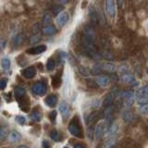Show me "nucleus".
<instances>
[{"label":"nucleus","mask_w":148,"mask_h":148,"mask_svg":"<svg viewBox=\"0 0 148 148\" xmlns=\"http://www.w3.org/2000/svg\"><path fill=\"white\" fill-rule=\"evenodd\" d=\"M42 32L45 35H53L56 34L57 30H56V28L53 25H46L42 29Z\"/></svg>","instance_id":"f3484780"},{"label":"nucleus","mask_w":148,"mask_h":148,"mask_svg":"<svg viewBox=\"0 0 148 148\" xmlns=\"http://www.w3.org/2000/svg\"><path fill=\"white\" fill-rule=\"evenodd\" d=\"M8 130L7 127L0 126V141H3L8 136Z\"/></svg>","instance_id":"5701e85b"},{"label":"nucleus","mask_w":148,"mask_h":148,"mask_svg":"<svg viewBox=\"0 0 148 148\" xmlns=\"http://www.w3.org/2000/svg\"><path fill=\"white\" fill-rule=\"evenodd\" d=\"M56 67V62L55 60L53 58H49L47 60V62H46V69H48V71H53V69H55Z\"/></svg>","instance_id":"a878e982"},{"label":"nucleus","mask_w":148,"mask_h":148,"mask_svg":"<svg viewBox=\"0 0 148 148\" xmlns=\"http://www.w3.org/2000/svg\"><path fill=\"white\" fill-rule=\"evenodd\" d=\"M59 1L61 4H66L68 2V0H59Z\"/></svg>","instance_id":"4c0bfd02"},{"label":"nucleus","mask_w":148,"mask_h":148,"mask_svg":"<svg viewBox=\"0 0 148 148\" xmlns=\"http://www.w3.org/2000/svg\"><path fill=\"white\" fill-rule=\"evenodd\" d=\"M7 84H8V79L6 78L1 79L0 80V90H4L7 87Z\"/></svg>","instance_id":"7c9ffc66"},{"label":"nucleus","mask_w":148,"mask_h":148,"mask_svg":"<svg viewBox=\"0 0 148 148\" xmlns=\"http://www.w3.org/2000/svg\"><path fill=\"white\" fill-rule=\"evenodd\" d=\"M105 6L106 13L110 17H114L116 14V8H115V0H105Z\"/></svg>","instance_id":"39448f33"},{"label":"nucleus","mask_w":148,"mask_h":148,"mask_svg":"<svg viewBox=\"0 0 148 148\" xmlns=\"http://www.w3.org/2000/svg\"><path fill=\"white\" fill-rule=\"evenodd\" d=\"M79 71H80V73L83 76H88L90 74V71H88V69L83 68V67H81L80 69H79Z\"/></svg>","instance_id":"2f4dec72"},{"label":"nucleus","mask_w":148,"mask_h":148,"mask_svg":"<svg viewBox=\"0 0 148 148\" xmlns=\"http://www.w3.org/2000/svg\"><path fill=\"white\" fill-rule=\"evenodd\" d=\"M14 95H15L16 99L20 101L23 96L25 95V90L21 87H16L14 89Z\"/></svg>","instance_id":"a211bd4d"},{"label":"nucleus","mask_w":148,"mask_h":148,"mask_svg":"<svg viewBox=\"0 0 148 148\" xmlns=\"http://www.w3.org/2000/svg\"><path fill=\"white\" fill-rule=\"evenodd\" d=\"M50 21H51V18L49 16H45L44 18V22H46V24H48Z\"/></svg>","instance_id":"f704fd0d"},{"label":"nucleus","mask_w":148,"mask_h":148,"mask_svg":"<svg viewBox=\"0 0 148 148\" xmlns=\"http://www.w3.org/2000/svg\"><path fill=\"white\" fill-rule=\"evenodd\" d=\"M69 21V14L67 12H61L59 13L57 17V23L59 27H63Z\"/></svg>","instance_id":"9b49d317"},{"label":"nucleus","mask_w":148,"mask_h":148,"mask_svg":"<svg viewBox=\"0 0 148 148\" xmlns=\"http://www.w3.org/2000/svg\"><path fill=\"white\" fill-rule=\"evenodd\" d=\"M57 111L56 110H53V111H51V112L49 113V119H50V121L51 122H55L56 121V119H57Z\"/></svg>","instance_id":"c85d7f7f"},{"label":"nucleus","mask_w":148,"mask_h":148,"mask_svg":"<svg viewBox=\"0 0 148 148\" xmlns=\"http://www.w3.org/2000/svg\"><path fill=\"white\" fill-rule=\"evenodd\" d=\"M63 148H69V147H67V146H66V147H63Z\"/></svg>","instance_id":"79ce46f5"},{"label":"nucleus","mask_w":148,"mask_h":148,"mask_svg":"<svg viewBox=\"0 0 148 148\" xmlns=\"http://www.w3.org/2000/svg\"><path fill=\"white\" fill-rule=\"evenodd\" d=\"M31 119L34 120V121H36V122L40 121L41 119H42L41 112H39L38 110H34L32 112V114H31Z\"/></svg>","instance_id":"412c9836"},{"label":"nucleus","mask_w":148,"mask_h":148,"mask_svg":"<svg viewBox=\"0 0 148 148\" xmlns=\"http://www.w3.org/2000/svg\"><path fill=\"white\" fill-rule=\"evenodd\" d=\"M8 139H9V141L12 143H17L18 141H21V136L18 132H11L8 135Z\"/></svg>","instance_id":"6ab92c4d"},{"label":"nucleus","mask_w":148,"mask_h":148,"mask_svg":"<svg viewBox=\"0 0 148 148\" xmlns=\"http://www.w3.org/2000/svg\"><path fill=\"white\" fill-rule=\"evenodd\" d=\"M109 82V78L106 75H100L96 79V84L101 87H106Z\"/></svg>","instance_id":"ddd939ff"},{"label":"nucleus","mask_w":148,"mask_h":148,"mask_svg":"<svg viewBox=\"0 0 148 148\" xmlns=\"http://www.w3.org/2000/svg\"><path fill=\"white\" fill-rule=\"evenodd\" d=\"M0 100H1V99H0Z\"/></svg>","instance_id":"c03bdc74"},{"label":"nucleus","mask_w":148,"mask_h":148,"mask_svg":"<svg viewBox=\"0 0 148 148\" xmlns=\"http://www.w3.org/2000/svg\"><path fill=\"white\" fill-rule=\"evenodd\" d=\"M102 69H103V71H108V72H114V71H116L115 66H114V65H112V64H110V63L103 64V65H102Z\"/></svg>","instance_id":"4be33fe9"},{"label":"nucleus","mask_w":148,"mask_h":148,"mask_svg":"<svg viewBox=\"0 0 148 148\" xmlns=\"http://www.w3.org/2000/svg\"><path fill=\"white\" fill-rule=\"evenodd\" d=\"M120 96L122 97L123 100H124V103L126 106H132L133 103V100H134V95H133V92L132 91H125L123 92H121Z\"/></svg>","instance_id":"20e7f679"},{"label":"nucleus","mask_w":148,"mask_h":148,"mask_svg":"<svg viewBox=\"0 0 148 148\" xmlns=\"http://www.w3.org/2000/svg\"><path fill=\"white\" fill-rule=\"evenodd\" d=\"M46 90H47L46 84L41 82L34 83V86H32V92H34V94L36 95H40V96L44 95L46 92Z\"/></svg>","instance_id":"7ed1b4c3"},{"label":"nucleus","mask_w":148,"mask_h":148,"mask_svg":"<svg viewBox=\"0 0 148 148\" xmlns=\"http://www.w3.org/2000/svg\"><path fill=\"white\" fill-rule=\"evenodd\" d=\"M102 71H103V69H102V65L101 64H95L92 69V73L95 74V75H97V74H100Z\"/></svg>","instance_id":"393cba45"},{"label":"nucleus","mask_w":148,"mask_h":148,"mask_svg":"<svg viewBox=\"0 0 148 148\" xmlns=\"http://www.w3.org/2000/svg\"><path fill=\"white\" fill-rule=\"evenodd\" d=\"M74 148H84L82 145H76L75 146H74Z\"/></svg>","instance_id":"c9c22d12"},{"label":"nucleus","mask_w":148,"mask_h":148,"mask_svg":"<svg viewBox=\"0 0 148 148\" xmlns=\"http://www.w3.org/2000/svg\"><path fill=\"white\" fill-rule=\"evenodd\" d=\"M122 81L126 83H130V84H132V83H135V79H134L133 75H132L131 73H129L127 71H124L122 74Z\"/></svg>","instance_id":"2eb2a0df"},{"label":"nucleus","mask_w":148,"mask_h":148,"mask_svg":"<svg viewBox=\"0 0 148 148\" xmlns=\"http://www.w3.org/2000/svg\"><path fill=\"white\" fill-rule=\"evenodd\" d=\"M21 75L24 77L25 79H32L34 78L36 75V69L32 66V67H28L24 69L21 71Z\"/></svg>","instance_id":"0eeeda50"},{"label":"nucleus","mask_w":148,"mask_h":148,"mask_svg":"<svg viewBox=\"0 0 148 148\" xmlns=\"http://www.w3.org/2000/svg\"><path fill=\"white\" fill-rule=\"evenodd\" d=\"M18 148H29V147L26 146V145H20Z\"/></svg>","instance_id":"58836bf2"},{"label":"nucleus","mask_w":148,"mask_h":148,"mask_svg":"<svg viewBox=\"0 0 148 148\" xmlns=\"http://www.w3.org/2000/svg\"><path fill=\"white\" fill-rule=\"evenodd\" d=\"M97 112H92L91 113L89 116H88V118H87V123L88 124H91V123H94L95 121H96V119H97Z\"/></svg>","instance_id":"b1692460"},{"label":"nucleus","mask_w":148,"mask_h":148,"mask_svg":"<svg viewBox=\"0 0 148 148\" xmlns=\"http://www.w3.org/2000/svg\"><path fill=\"white\" fill-rule=\"evenodd\" d=\"M103 133H104V123H99L96 126L95 132L96 140H100L102 136H103Z\"/></svg>","instance_id":"dca6fc26"},{"label":"nucleus","mask_w":148,"mask_h":148,"mask_svg":"<svg viewBox=\"0 0 148 148\" xmlns=\"http://www.w3.org/2000/svg\"><path fill=\"white\" fill-rule=\"evenodd\" d=\"M49 136L55 142H60V141H61V135H60L59 132L58 131H56V130H53V131L49 133Z\"/></svg>","instance_id":"aec40b11"},{"label":"nucleus","mask_w":148,"mask_h":148,"mask_svg":"<svg viewBox=\"0 0 148 148\" xmlns=\"http://www.w3.org/2000/svg\"><path fill=\"white\" fill-rule=\"evenodd\" d=\"M15 119L20 125H24L25 122H26V119L24 117H22V116H17Z\"/></svg>","instance_id":"c756f323"},{"label":"nucleus","mask_w":148,"mask_h":148,"mask_svg":"<svg viewBox=\"0 0 148 148\" xmlns=\"http://www.w3.org/2000/svg\"><path fill=\"white\" fill-rule=\"evenodd\" d=\"M18 102H20V106H21V108L23 112H29V110H30V99H29V97L24 95Z\"/></svg>","instance_id":"1a4fd4ad"},{"label":"nucleus","mask_w":148,"mask_h":148,"mask_svg":"<svg viewBox=\"0 0 148 148\" xmlns=\"http://www.w3.org/2000/svg\"><path fill=\"white\" fill-rule=\"evenodd\" d=\"M115 96H116L115 92H109V94L105 97V99L103 101V106H104L105 108H108V106H112L113 101L115 99Z\"/></svg>","instance_id":"f8f14e48"},{"label":"nucleus","mask_w":148,"mask_h":148,"mask_svg":"<svg viewBox=\"0 0 148 148\" xmlns=\"http://www.w3.org/2000/svg\"><path fill=\"white\" fill-rule=\"evenodd\" d=\"M45 50H46V45H36V46H34V47L27 49L26 53L29 55H39V54L44 53Z\"/></svg>","instance_id":"423d86ee"},{"label":"nucleus","mask_w":148,"mask_h":148,"mask_svg":"<svg viewBox=\"0 0 148 148\" xmlns=\"http://www.w3.org/2000/svg\"><path fill=\"white\" fill-rule=\"evenodd\" d=\"M69 132H71L73 136H75L77 138H80V139H82L83 138V132H82V129L81 127V124H80V121H79V119L77 118H74L71 123L69 125Z\"/></svg>","instance_id":"f257e3e1"},{"label":"nucleus","mask_w":148,"mask_h":148,"mask_svg":"<svg viewBox=\"0 0 148 148\" xmlns=\"http://www.w3.org/2000/svg\"><path fill=\"white\" fill-rule=\"evenodd\" d=\"M119 8L122 7V0H119Z\"/></svg>","instance_id":"e433bc0d"},{"label":"nucleus","mask_w":148,"mask_h":148,"mask_svg":"<svg viewBox=\"0 0 148 148\" xmlns=\"http://www.w3.org/2000/svg\"><path fill=\"white\" fill-rule=\"evenodd\" d=\"M22 41H23V37H22V35H21V34H18V35H16L15 37H14V39H13V44L15 45H21Z\"/></svg>","instance_id":"bb28decb"},{"label":"nucleus","mask_w":148,"mask_h":148,"mask_svg":"<svg viewBox=\"0 0 148 148\" xmlns=\"http://www.w3.org/2000/svg\"><path fill=\"white\" fill-rule=\"evenodd\" d=\"M136 99L139 105H145L148 102V85L143 86L136 92Z\"/></svg>","instance_id":"f03ea898"},{"label":"nucleus","mask_w":148,"mask_h":148,"mask_svg":"<svg viewBox=\"0 0 148 148\" xmlns=\"http://www.w3.org/2000/svg\"><path fill=\"white\" fill-rule=\"evenodd\" d=\"M61 76H60V73L56 74V75L52 78V82H51V84H52V87L54 89H58L61 85Z\"/></svg>","instance_id":"4468645a"},{"label":"nucleus","mask_w":148,"mask_h":148,"mask_svg":"<svg viewBox=\"0 0 148 148\" xmlns=\"http://www.w3.org/2000/svg\"><path fill=\"white\" fill-rule=\"evenodd\" d=\"M141 111H142V113H143V114H146V115H148V102H147L146 104L143 105V106H141Z\"/></svg>","instance_id":"473e14b6"},{"label":"nucleus","mask_w":148,"mask_h":148,"mask_svg":"<svg viewBox=\"0 0 148 148\" xmlns=\"http://www.w3.org/2000/svg\"><path fill=\"white\" fill-rule=\"evenodd\" d=\"M147 72H148V68H147Z\"/></svg>","instance_id":"37998d69"},{"label":"nucleus","mask_w":148,"mask_h":148,"mask_svg":"<svg viewBox=\"0 0 148 148\" xmlns=\"http://www.w3.org/2000/svg\"><path fill=\"white\" fill-rule=\"evenodd\" d=\"M85 5H87V1H83V3H82V8H84L85 7Z\"/></svg>","instance_id":"ea45409f"},{"label":"nucleus","mask_w":148,"mask_h":148,"mask_svg":"<svg viewBox=\"0 0 148 148\" xmlns=\"http://www.w3.org/2000/svg\"><path fill=\"white\" fill-rule=\"evenodd\" d=\"M108 148H115V146L114 145H111L110 147H108Z\"/></svg>","instance_id":"a19ab883"},{"label":"nucleus","mask_w":148,"mask_h":148,"mask_svg":"<svg viewBox=\"0 0 148 148\" xmlns=\"http://www.w3.org/2000/svg\"><path fill=\"white\" fill-rule=\"evenodd\" d=\"M2 68L4 69H8L10 68V60L8 58H3L2 59Z\"/></svg>","instance_id":"cd10ccee"},{"label":"nucleus","mask_w":148,"mask_h":148,"mask_svg":"<svg viewBox=\"0 0 148 148\" xmlns=\"http://www.w3.org/2000/svg\"><path fill=\"white\" fill-rule=\"evenodd\" d=\"M43 148H51L50 145H49V143L47 141H43Z\"/></svg>","instance_id":"72a5a7b5"},{"label":"nucleus","mask_w":148,"mask_h":148,"mask_svg":"<svg viewBox=\"0 0 148 148\" xmlns=\"http://www.w3.org/2000/svg\"><path fill=\"white\" fill-rule=\"evenodd\" d=\"M59 111L64 119L69 118V113H71V108H69V106L68 105L67 102L65 101L61 102V104L59 105Z\"/></svg>","instance_id":"6e6552de"},{"label":"nucleus","mask_w":148,"mask_h":148,"mask_svg":"<svg viewBox=\"0 0 148 148\" xmlns=\"http://www.w3.org/2000/svg\"><path fill=\"white\" fill-rule=\"evenodd\" d=\"M45 105L49 106V108H55L57 106L58 103V97L56 95H49L45 97Z\"/></svg>","instance_id":"9d476101"}]
</instances>
